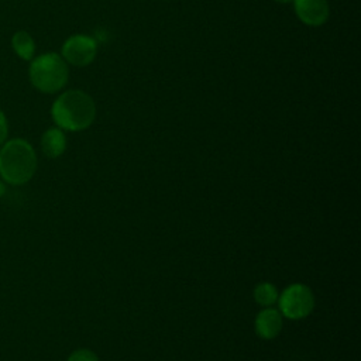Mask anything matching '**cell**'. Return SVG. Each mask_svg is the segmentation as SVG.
<instances>
[{"label":"cell","mask_w":361,"mask_h":361,"mask_svg":"<svg viewBox=\"0 0 361 361\" xmlns=\"http://www.w3.org/2000/svg\"><path fill=\"white\" fill-rule=\"evenodd\" d=\"M38 166L34 147L24 138H10L0 147V178L10 186L28 183Z\"/></svg>","instance_id":"1"},{"label":"cell","mask_w":361,"mask_h":361,"mask_svg":"<svg viewBox=\"0 0 361 361\" xmlns=\"http://www.w3.org/2000/svg\"><path fill=\"white\" fill-rule=\"evenodd\" d=\"M51 116L61 130L80 131L93 123L96 117V106L87 93L72 89L56 97L51 106Z\"/></svg>","instance_id":"2"},{"label":"cell","mask_w":361,"mask_h":361,"mask_svg":"<svg viewBox=\"0 0 361 361\" xmlns=\"http://www.w3.org/2000/svg\"><path fill=\"white\" fill-rule=\"evenodd\" d=\"M30 62L28 78L38 92L52 94L66 85L69 69L61 55L55 52H45L34 56Z\"/></svg>","instance_id":"3"},{"label":"cell","mask_w":361,"mask_h":361,"mask_svg":"<svg viewBox=\"0 0 361 361\" xmlns=\"http://www.w3.org/2000/svg\"><path fill=\"white\" fill-rule=\"evenodd\" d=\"M279 312L288 319H303L314 307V296L309 286L303 283H292L278 298Z\"/></svg>","instance_id":"4"},{"label":"cell","mask_w":361,"mask_h":361,"mask_svg":"<svg viewBox=\"0 0 361 361\" xmlns=\"http://www.w3.org/2000/svg\"><path fill=\"white\" fill-rule=\"evenodd\" d=\"M97 52L96 41L87 35H72L69 37L61 51V56L65 59L66 63H71L73 66H86L89 65Z\"/></svg>","instance_id":"5"},{"label":"cell","mask_w":361,"mask_h":361,"mask_svg":"<svg viewBox=\"0 0 361 361\" xmlns=\"http://www.w3.org/2000/svg\"><path fill=\"white\" fill-rule=\"evenodd\" d=\"M296 16L306 25L317 27L329 18L327 0H293Z\"/></svg>","instance_id":"6"},{"label":"cell","mask_w":361,"mask_h":361,"mask_svg":"<svg viewBox=\"0 0 361 361\" xmlns=\"http://www.w3.org/2000/svg\"><path fill=\"white\" fill-rule=\"evenodd\" d=\"M254 329L257 336L264 340L275 338L282 330V314L274 307H265L255 316Z\"/></svg>","instance_id":"7"},{"label":"cell","mask_w":361,"mask_h":361,"mask_svg":"<svg viewBox=\"0 0 361 361\" xmlns=\"http://www.w3.org/2000/svg\"><path fill=\"white\" fill-rule=\"evenodd\" d=\"M41 151L48 158H58L66 149V135L59 127H51L41 137Z\"/></svg>","instance_id":"8"},{"label":"cell","mask_w":361,"mask_h":361,"mask_svg":"<svg viewBox=\"0 0 361 361\" xmlns=\"http://www.w3.org/2000/svg\"><path fill=\"white\" fill-rule=\"evenodd\" d=\"M11 48L23 61H31L35 56V41L30 32L18 30L11 37Z\"/></svg>","instance_id":"9"},{"label":"cell","mask_w":361,"mask_h":361,"mask_svg":"<svg viewBox=\"0 0 361 361\" xmlns=\"http://www.w3.org/2000/svg\"><path fill=\"white\" fill-rule=\"evenodd\" d=\"M278 289L271 282H261L254 288V299L258 305L264 307H271L274 303L278 302Z\"/></svg>","instance_id":"10"},{"label":"cell","mask_w":361,"mask_h":361,"mask_svg":"<svg viewBox=\"0 0 361 361\" xmlns=\"http://www.w3.org/2000/svg\"><path fill=\"white\" fill-rule=\"evenodd\" d=\"M66 361H99V357L89 348H78L69 354Z\"/></svg>","instance_id":"11"},{"label":"cell","mask_w":361,"mask_h":361,"mask_svg":"<svg viewBox=\"0 0 361 361\" xmlns=\"http://www.w3.org/2000/svg\"><path fill=\"white\" fill-rule=\"evenodd\" d=\"M8 137V121L6 117V113L0 109V147L6 142Z\"/></svg>","instance_id":"12"},{"label":"cell","mask_w":361,"mask_h":361,"mask_svg":"<svg viewBox=\"0 0 361 361\" xmlns=\"http://www.w3.org/2000/svg\"><path fill=\"white\" fill-rule=\"evenodd\" d=\"M6 190H7V183L0 178V197H3V196H4Z\"/></svg>","instance_id":"13"},{"label":"cell","mask_w":361,"mask_h":361,"mask_svg":"<svg viewBox=\"0 0 361 361\" xmlns=\"http://www.w3.org/2000/svg\"><path fill=\"white\" fill-rule=\"evenodd\" d=\"M278 3H289V1H293V0H275Z\"/></svg>","instance_id":"14"}]
</instances>
